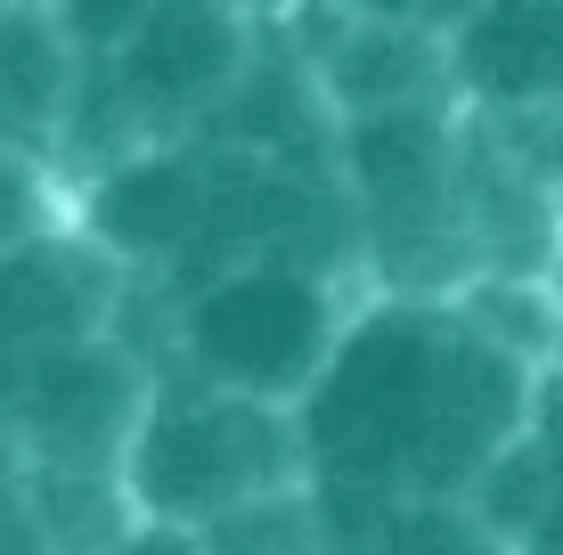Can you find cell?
Returning a JSON list of instances; mask_svg holds the SVG:
<instances>
[{
  "instance_id": "1",
  "label": "cell",
  "mask_w": 563,
  "mask_h": 555,
  "mask_svg": "<svg viewBox=\"0 0 563 555\" xmlns=\"http://www.w3.org/2000/svg\"><path fill=\"white\" fill-rule=\"evenodd\" d=\"M548 376L515 359L457 295H360L327 376L302 400L327 514L474 499L539 409Z\"/></svg>"
},
{
  "instance_id": "2",
  "label": "cell",
  "mask_w": 563,
  "mask_h": 555,
  "mask_svg": "<svg viewBox=\"0 0 563 555\" xmlns=\"http://www.w3.org/2000/svg\"><path fill=\"white\" fill-rule=\"evenodd\" d=\"M335 171L360 221L367 295H457L474 278V245H465V99L343 123Z\"/></svg>"
},
{
  "instance_id": "3",
  "label": "cell",
  "mask_w": 563,
  "mask_h": 555,
  "mask_svg": "<svg viewBox=\"0 0 563 555\" xmlns=\"http://www.w3.org/2000/svg\"><path fill=\"white\" fill-rule=\"evenodd\" d=\"M360 295L352 278L310 270V262H238V270L164 295V368H188L205 385L286 400L302 409L327 376Z\"/></svg>"
},
{
  "instance_id": "4",
  "label": "cell",
  "mask_w": 563,
  "mask_h": 555,
  "mask_svg": "<svg viewBox=\"0 0 563 555\" xmlns=\"http://www.w3.org/2000/svg\"><path fill=\"white\" fill-rule=\"evenodd\" d=\"M310 482V442H302V409L286 400H254L205 385L188 368H164V385L147 400V425L131 442V507L147 523H221V514L269 499V490Z\"/></svg>"
},
{
  "instance_id": "5",
  "label": "cell",
  "mask_w": 563,
  "mask_h": 555,
  "mask_svg": "<svg viewBox=\"0 0 563 555\" xmlns=\"http://www.w3.org/2000/svg\"><path fill=\"white\" fill-rule=\"evenodd\" d=\"M155 385H164V352L131 328L42 352L25 368H0V442L49 482H123Z\"/></svg>"
},
{
  "instance_id": "6",
  "label": "cell",
  "mask_w": 563,
  "mask_h": 555,
  "mask_svg": "<svg viewBox=\"0 0 563 555\" xmlns=\"http://www.w3.org/2000/svg\"><path fill=\"white\" fill-rule=\"evenodd\" d=\"M212 197H221V147L212 140H164L140 156L107 164L82 180V221L140 286L180 295L205 262L212 237Z\"/></svg>"
},
{
  "instance_id": "7",
  "label": "cell",
  "mask_w": 563,
  "mask_h": 555,
  "mask_svg": "<svg viewBox=\"0 0 563 555\" xmlns=\"http://www.w3.org/2000/svg\"><path fill=\"white\" fill-rule=\"evenodd\" d=\"M131 302H140V278L82 221L57 213L0 262V368H25L42 352H74V343L131 328Z\"/></svg>"
},
{
  "instance_id": "8",
  "label": "cell",
  "mask_w": 563,
  "mask_h": 555,
  "mask_svg": "<svg viewBox=\"0 0 563 555\" xmlns=\"http://www.w3.org/2000/svg\"><path fill=\"white\" fill-rule=\"evenodd\" d=\"M319 74L335 123H367V114H409V107H457V66L441 33L393 25V16H360L343 0H319L286 25Z\"/></svg>"
},
{
  "instance_id": "9",
  "label": "cell",
  "mask_w": 563,
  "mask_h": 555,
  "mask_svg": "<svg viewBox=\"0 0 563 555\" xmlns=\"http://www.w3.org/2000/svg\"><path fill=\"white\" fill-rule=\"evenodd\" d=\"M474 114H563V0H482L450 33Z\"/></svg>"
},
{
  "instance_id": "10",
  "label": "cell",
  "mask_w": 563,
  "mask_h": 555,
  "mask_svg": "<svg viewBox=\"0 0 563 555\" xmlns=\"http://www.w3.org/2000/svg\"><path fill=\"white\" fill-rule=\"evenodd\" d=\"M82 74H90V57L74 49L66 16L49 0L0 9V147H16V156L42 164V171L66 164Z\"/></svg>"
},
{
  "instance_id": "11",
  "label": "cell",
  "mask_w": 563,
  "mask_h": 555,
  "mask_svg": "<svg viewBox=\"0 0 563 555\" xmlns=\"http://www.w3.org/2000/svg\"><path fill=\"white\" fill-rule=\"evenodd\" d=\"M474 507L515 555H563V368H548L522 442L482 474Z\"/></svg>"
},
{
  "instance_id": "12",
  "label": "cell",
  "mask_w": 563,
  "mask_h": 555,
  "mask_svg": "<svg viewBox=\"0 0 563 555\" xmlns=\"http://www.w3.org/2000/svg\"><path fill=\"white\" fill-rule=\"evenodd\" d=\"M335 555H515L474 499H400L335 514Z\"/></svg>"
},
{
  "instance_id": "13",
  "label": "cell",
  "mask_w": 563,
  "mask_h": 555,
  "mask_svg": "<svg viewBox=\"0 0 563 555\" xmlns=\"http://www.w3.org/2000/svg\"><path fill=\"white\" fill-rule=\"evenodd\" d=\"M205 555H335V514H327L319 482L269 490V499L205 523Z\"/></svg>"
},
{
  "instance_id": "14",
  "label": "cell",
  "mask_w": 563,
  "mask_h": 555,
  "mask_svg": "<svg viewBox=\"0 0 563 555\" xmlns=\"http://www.w3.org/2000/svg\"><path fill=\"white\" fill-rule=\"evenodd\" d=\"M0 555H66L49 531V507H42V482L33 466L0 442Z\"/></svg>"
},
{
  "instance_id": "15",
  "label": "cell",
  "mask_w": 563,
  "mask_h": 555,
  "mask_svg": "<svg viewBox=\"0 0 563 555\" xmlns=\"http://www.w3.org/2000/svg\"><path fill=\"white\" fill-rule=\"evenodd\" d=\"M57 204H49V171L25 164L16 147H0V262L16 254V245L33 237V229H49Z\"/></svg>"
},
{
  "instance_id": "16",
  "label": "cell",
  "mask_w": 563,
  "mask_h": 555,
  "mask_svg": "<svg viewBox=\"0 0 563 555\" xmlns=\"http://www.w3.org/2000/svg\"><path fill=\"white\" fill-rule=\"evenodd\" d=\"M49 9L66 16V33H74L82 57H114V49H131V33L155 16V0H49Z\"/></svg>"
},
{
  "instance_id": "17",
  "label": "cell",
  "mask_w": 563,
  "mask_h": 555,
  "mask_svg": "<svg viewBox=\"0 0 563 555\" xmlns=\"http://www.w3.org/2000/svg\"><path fill=\"white\" fill-rule=\"evenodd\" d=\"M343 9H360V16H393V25H417V33H450L465 25V16L482 9V0H343Z\"/></svg>"
},
{
  "instance_id": "18",
  "label": "cell",
  "mask_w": 563,
  "mask_h": 555,
  "mask_svg": "<svg viewBox=\"0 0 563 555\" xmlns=\"http://www.w3.org/2000/svg\"><path fill=\"white\" fill-rule=\"evenodd\" d=\"M107 555H205V531H188V523H131L123 540H114Z\"/></svg>"
},
{
  "instance_id": "19",
  "label": "cell",
  "mask_w": 563,
  "mask_h": 555,
  "mask_svg": "<svg viewBox=\"0 0 563 555\" xmlns=\"http://www.w3.org/2000/svg\"><path fill=\"white\" fill-rule=\"evenodd\" d=\"M238 16H254V25H295L302 9H319V0H229Z\"/></svg>"
},
{
  "instance_id": "20",
  "label": "cell",
  "mask_w": 563,
  "mask_h": 555,
  "mask_svg": "<svg viewBox=\"0 0 563 555\" xmlns=\"http://www.w3.org/2000/svg\"><path fill=\"white\" fill-rule=\"evenodd\" d=\"M548 147H555V180H563V114H548Z\"/></svg>"
},
{
  "instance_id": "21",
  "label": "cell",
  "mask_w": 563,
  "mask_h": 555,
  "mask_svg": "<svg viewBox=\"0 0 563 555\" xmlns=\"http://www.w3.org/2000/svg\"><path fill=\"white\" fill-rule=\"evenodd\" d=\"M0 9H25V0H0Z\"/></svg>"
}]
</instances>
